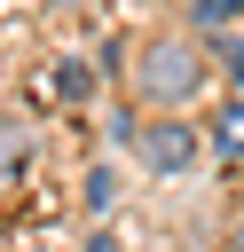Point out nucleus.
<instances>
[{
	"instance_id": "nucleus-2",
	"label": "nucleus",
	"mask_w": 244,
	"mask_h": 252,
	"mask_svg": "<svg viewBox=\"0 0 244 252\" xmlns=\"http://www.w3.org/2000/svg\"><path fill=\"white\" fill-rule=\"evenodd\" d=\"M134 142H142V165H150V173H189V165H197V150H205V142H197V126H181V118H150Z\"/></svg>"
},
{
	"instance_id": "nucleus-3",
	"label": "nucleus",
	"mask_w": 244,
	"mask_h": 252,
	"mask_svg": "<svg viewBox=\"0 0 244 252\" xmlns=\"http://www.w3.org/2000/svg\"><path fill=\"white\" fill-rule=\"evenodd\" d=\"M213 158L228 165V158H244V94L236 102H220V118H213Z\"/></svg>"
},
{
	"instance_id": "nucleus-5",
	"label": "nucleus",
	"mask_w": 244,
	"mask_h": 252,
	"mask_svg": "<svg viewBox=\"0 0 244 252\" xmlns=\"http://www.w3.org/2000/svg\"><path fill=\"white\" fill-rule=\"evenodd\" d=\"M47 94H87V63H55L47 71Z\"/></svg>"
},
{
	"instance_id": "nucleus-8",
	"label": "nucleus",
	"mask_w": 244,
	"mask_h": 252,
	"mask_svg": "<svg viewBox=\"0 0 244 252\" xmlns=\"http://www.w3.org/2000/svg\"><path fill=\"white\" fill-rule=\"evenodd\" d=\"M228 252H244V213H236V220H228Z\"/></svg>"
},
{
	"instance_id": "nucleus-4",
	"label": "nucleus",
	"mask_w": 244,
	"mask_h": 252,
	"mask_svg": "<svg viewBox=\"0 0 244 252\" xmlns=\"http://www.w3.org/2000/svg\"><path fill=\"white\" fill-rule=\"evenodd\" d=\"M236 16H244V0H189V24L197 32H228Z\"/></svg>"
},
{
	"instance_id": "nucleus-7",
	"label": "nucleus",
	"mask_w": 244,
	"mask_h": 252,
	"mask_svg": "<svg viewBox=\"0 0 244 252\" xmlns=\"http://www.w3.org/2000/svg\"><path fill=\"white\" fill-rule=\"evenodd\" d=\"M8 165H16V142H0V189H8Z\"/></svg>"
},
{
	"instance_id": "nucleus-1",
	"label": "nucleus",
	"mask_w": 244,
	"mask_h": 252,
	"mask_svg": "<svg viewBox=\"0 0 244 252\" xmlns=\"http://www.w3.org/2000/svg\"><path fill=\"white\" fill-rule=\"evenodd\" d=\"M197 79H205V71H197V47H189V39H150L142 63H134V87H142L150 102H181Z\"/></svg>"
},
{
	"instance_id": "nucleus-6",
	"label": "nucleus",
	"mask_w": 244,
	"mask_h": 252,
	"mask_svg": "<svg viewBox=\"0 0 244 252\" xmlns=\"http://www.w3.org/2000/svg\"><path fill=\"white\" fill-rule=\"evenodd\" d=\"M220 63H228V79H236V94H244V39H228V47H220Z\"/></svg>"
}]
</instances>
